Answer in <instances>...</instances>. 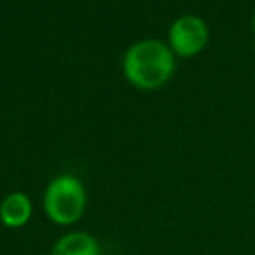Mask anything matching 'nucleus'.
<instances>
[{
	"label": "nucleus",
	"instance_id": "7",
	"mask_svg": "<svg viewBox=\"0 0 255 255\" xmlns=\"http://www.w3.org/2000/svg\"><path fill=\"white\" fill-rule=\"evenodd\" d=\"M253 255H255V253H253Z\"/></svg>",
	"mask_w": 255,
	"mask_h": 255
},
{
	"label": "nucleus",
	"instance_id": "6",
	"mask_svg": "<svg viewBox=\"0 0 255 255\" xmlns=\"http://www.w3.org/2000/svg\"><path fill=\"white\" fill-rule=\"evenodd\" d=\"M253 32H255V14H253Z\"/></svg>",
	"mask_w": 255,
	"mask_h": 255
},
{
	"label": "nucleus",
	"instance_id": "1",
	"mask_svg": "<svg viewBox=\"0 0 255 255\" xmlns=\"http://www.w3.org/2000/svg\"><path fill=\"white\" fill-rule=\"evenodd\" d=\"M126 80L137 90H157L165 86L175 72V54L155 38L133 42L122 60Z\"/></svg>",
	"mask_w": 255,
	"mask_h": 255
},
{
	"label": "nucleus",
	"instance_id": "5",
	"mask_svg": "<svg viewBox=\"0 0 255 255\" xmlns=\"http://www.w3.org/2000/svg\"><path fill=\"white\" fill-rule=\"evenodd\" d=\"M50 255H102V245L90 231L74 229L54 241Z\"/></svg>",
	"mask_w": 255,
	"mask_h": 255
},
{
	"label": "nucleus",
	"instance_id": "3",
	"mask_svg": "<svg viewBox=\"0 0 255 255\" xmlns=\"http://www.w3.org/2000/svg\"><path fill=\"white\" fill-rule=\"evenodd\" d=\"M209 42V28L201 16L183 14L175 18L167 30V46L179 58H193Z\"/></svg>",
	"mask_w": 255,
	"mask_h": 255
},
{
	"label": "nucleus",
	"instance_id": "2",
	"mask_svg": "<svg viewBox=\"0 0 255 255\" xmlns=\"http://www.w3.org/2000/svg\"><path fill=\"white\" fill-rule=\"evenodd\" d=\"M42 207L46 217L60 227L78 223L88 207V191L80 177L72 173H60L52 177L42 195Z\"/></svg>",
	"mask_w": 255,
	"mask_h": 255
},
{
	"label": "nucleus",
	"instance_id": "4",
	"mask_svg": "<svg viewBox=\"0 0 255 255\" xmlns=\"http://www.w3.org/2000/svg\"><path fill=\"white\" fill-rule=\"evenodd\" d=\"M34 215V203L24 191H10L0 201V223L8 229H20L28 225Z\"/></svg>",
	"mask_w": 255,
	"mask_h": 255
}]
</instances>
